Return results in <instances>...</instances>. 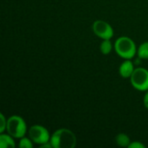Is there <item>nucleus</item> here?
Returning a JSON list of instances; mask_svg holds the SVG:
<instances>
[{
    "instance_id": "nucleus-1",
    "label": "nucleus",
    "mask_w": 148,
    "mask_h": 148,
    "mask_svg": "<svg viewBox=\"0 0 148 148\" xmlns=\"http://www.w3.org/2000/svg\"><path fill=\"white\" fill-rule=\"evenodd\" d=\"M76 141L75 134L67 128H60L54 132L49 140L53 148H74Z\"/></svg>"
},
{
    "instance_id": "nucleus-2",
    "label": "nucleus",
    "mask_w": 148,
    "mask_h": 148,
    "mask_svg": "<svg viewBox=\"0 0 148 148\" xmlns=\"http://www.w3.org/2000/svg\"><path fill=\"white\" fill-rule=\"evenodd\" d=\"M115 52L124 59H132L137 53L135 42L128 36L119 37L114 43Z\"/></svg>"
},
{
    "instance_id": "nucleus-3",
    "label": "nucleus",
    "mask_w": 148,
    "mask_h": 148,
    "mask_svg": "<svg viewBox=\"0 0 148 148\" xmlns=\"http://www.w3.org/2000/svg\"><path fill=\"white\" fill-rule=\"evenodd\" d=\"M6 130L13 138L21 139L25 136L27 126L24 120L18 115H12L7 120Z\"/></svg>"
},
{
    "instance_id": "nucleus-4",
    "label": "nucleus",
    "mask_w": 148,
    "mask_h": 148,
    "mask_svg": "<svg viewBox=\"0 0 148 148\" xmlns=\"http://www.w3.org/2000/svg\"><path fill=\"white\" fill-rule=\"evenodd\" d=\"M130 82L132 86L140 91L148 90V70L144 68L135 69L130 77Z\"/></svg>"
},
{
    "instance_id": "nucleus-5",
    "label": "nucleus",
    "mask_w": 148,
    "mask_h": 148,
    "mask_svg": "<svg viewBox=\"0 0 148 148\" xmlns=\"http://www.w3.org/2000/svg\"><path fill=\"white\" fill-rule=\"evenodd\" d=\"M29 137L34 143L38 145L47 143L50 140V135L48 129L41 125L31 126L29 129Z\"/></svg>"
},
{
    "instance_id": "nucleus-6",
    "label": "nucleus",
    "mask_w": 148,
    "mask_h": 148,
    "mask_svg": "<svg viewBox=\"0 0 148 148\" xmlns=\"http://www.w3.org/2000/svg\"><path fill=\"white\" fill-rule=\"evenodd\" d=\"M93 31L94 33L101 39H111L114 36V29L112 26L103 21V20H96L93 23Z\"/></svg>"
},
{
    "instance_id": "nucleus-7",
    "label": "nucleus",
    "mask_w": 148,
    "mask_h": 148,
    "mask_svg": "<svg viewBox=\"0 0 148 148\" xmlns=\"http://www.w3.org/2000/svg\"><path fill=\"white\" fill-rule=\"evenodd\" d=\"M134 69H135L134 67V63L132 62V61H130V59H126V61H124L121 64L119 68V73L121 76L123 78H130Z\"/></svg>"
},
{
    "instance_id": "nucleus-8",
    "label": "nucleus",
    "mask_w": 148,
    "mask_h": 148,
    "mask_svg": "<svg viewBox=\"0 0 148 148\" xmlns=\"http://www.w3.org/2000/svg\"><path fill=\"white\" fill-rule=\"evenodd\" d=\"M0 146L2 148H14L16 144L13 137L10 134H1L0 135Z\"/></svg>"
},
{
    "instance_id": "nucleus-9",
    "label": "nucleus",
    "mask_w": 148,
    "mask_h": 148,
    "mask_svg": "<svg viewBox=\"0 0 148 148\" xmlns=\"http://www.w3.org/2000/svg\"><path fill=\"white\" fill-rule=\"evenodd\" d=\"M115 142L118 146L120 147H128L130 143H131V140H130V138L128 137L127 134H119L116 135L115 137Z\"/></svg>"
},
{
    "instance_id": "nucleus-10",
    "label": "nucleus",
    "mask_w": 148,
    "mask_h": 148,
    "mask_svg": "<svg viewBox=\"0 0 148 148\" xmlns=\"http://www.w3.org/2000/svg\"><path fill=\"white\" fill-rule=\"evenodd\" d=\"M138 57L140 59H148V42L141 43L137 50Z\"/></svg>"
},
{
    "instance_id": "nucleus-11",
    "label": "nucleus",
    "mask_w": 148,
    "mask_h": 148,
    "mask_svg": "<svg viewBox=\"0 0 148 148\" xmlns=\"http://www.w3.org/2000/svg\"><path fill=\"white\" fill-rule=\"evenodd\" d=\"M112 48H113V46H112V42H111L110 39H104L100 46L101 52L103 55H108L111 52Z\"/></svg>"
},
{
    "instance_id": "nucleus-12",
    "label": "nucleus",
    "mask_w": 148,
    "mask_h": 148,
    "mask_svg": "<svg viewBox=\"0 0 148 148\" xmlns=\"http://www.w3.org/2000/svg\"><path fill=\"white\" fill-rule=\"evenodd\" d=\"M33 141L30 140V138L23 137L20 139V141L18 143V147L20 148H32L33 147Z\"/></svg>"
},
{
    "instance_id": "nucleus-13",
    "label": "nucleus",
    "mask_w": 148,
    "mask_h": 148,
    "mask_svg": "<svg viewBox=\"0 0 148 148\" xmlns=\"http://www.w3.org/2000/svg\"><path fill=\"white\" fill-rule=\"evenodd\" d=\"M0 118H1V120H0V122H1V125H0V133L3 134L4 132V130L6 129V127H7V121L5 120L4 115L3 114H0Z\"/></svg>"
},
{
    "instance_id": "nucleus-14",
    "label": "nucleus",
    "mask_w": 148,
    "mask_h": 148,
    "mask_svg": "<svg viewBox=\"0 0 148 148\" xmlns=\"http://www.w3.org/2000/svg\"><path fill=\"white\" fill-rule=\"evenodd\" d=\"M128 148H145V146L139 141H134L130 143Z\"/></svg>"
},
{
    "instance_id": "nucleus-15",
    "label": "nucleus",
    "mask_w": 148,
    "mask_h": 148,
    "mask_svg": "<svg viewBox=\"0 0 148 148\" xmlns=\"http://www.w3.org/2000/svg\"><path fill=\"white\" fill-rule=\"evenodd\" d=\"M143 102H144V106L146 108L148 109V90H147V93L144 95V99H143Z\"/></svg>"
}]
</instances>
